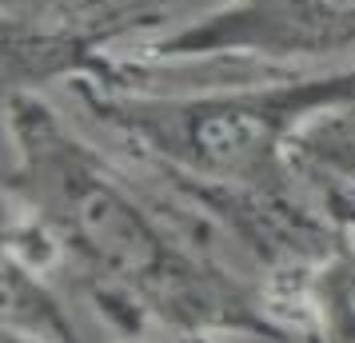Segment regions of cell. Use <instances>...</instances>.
I'll return each mask as SVG.
<instances>
[{"label": "cell", "mask_w": 355, "mask_h": 343, "mask_svg": "<svg viewBox=\"0 0 355 343\" xmlns=\"http://www.w3.org/2000/svg\"><path fill=\"white\" fill-rule=\"evenodd\" d=\"M52 96L96 140L132 160L216 196L307 212L320 200L295 164V148L315 120L355 104V64L200 84L68 72Z\"/></svg>", "instance_id": "obj_2"}, {"label": "cell", "mask_w": 355, "mask_h": 343, "mask_svg": "<svg viewBox=\"0 0 355 343\" xmlns=\"http://www.w3.org/2000/svg\"><path fill=\"white\" fill-rule=\"evenodd\" d=\"M4 252L80 288L124 331L284 343L263 272L196 188L108 148L49 88H12Z\"/></svg>", "instance_id": "obj_1"}, {"label": "cell", "mask_w": 355, "mask_h": 343, "mask_svg": "<svg viewBox=\"0 0 355 343\" xmlns=\"http://www.w3.org/2000/svg\"><path fill=\"white\" fill-rule=\"evenodd\" d=\"M176 343H220L216 335H192V340H176Z\"/></svg>", "instance_id": "obj_7"}, {"label": "cell", "mask_w": 355, "mask_h": 343, "mask_svg": "<svg viewBox=\"0 0 355 343\" xmlns=\"http://www.w3.org/2000/svg\"><path fill=\"white\" fill-rule=\"evenodd\" d=\"M295 164L304 176H320L355 192V104L315 120L300 136Z\"/></svg>", "instance_id": "obj_5"}, {"label": "cell", "mask_w": 355, "mask_h": 343, "mask_svg": "<svg viewBox=\"0 0 355 343\" xmlns=\"http://www.w3.org/2000/svg\"><path fill=\"white\" fill-rule=\"evenodd\" d=\"M304 180L311 184V192L320 196V204L327 208V216H331L339 228L355 240V192H352V188L331 184V180H320V176H304Z\"/></svg>", "instance_id": "obj_6"}, {"label": "cell", "mask_w": 355, "mask_h": 343, "mask_svg": "<svg viewBox=\"0 0 355 343\" xmlns=\"http://www.w3.org/2000/svg\"><path fill=\"white\" fill-rule=\"evenodd\" d=\"M355 64V0H211L88 72L120 80H224L248 72H315Z\"/></svg>", "instance_id": "obj_3"}, {"label": "cell", "mask_w": 355, "mask_h": 343, "mask_svg": "<svg viewBox=\"0 0 355 343\" xmlns=\"http://www.w3.org/2000/svg\"><path fill=\"white\" fill-rule=\"evenodd\" d=\"M4 343H80L56 279L4 252Z\"/></svg>", "instance_id": "obj_4"}]
</instances>
